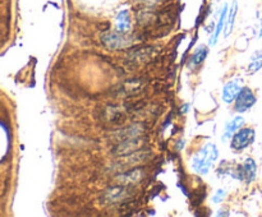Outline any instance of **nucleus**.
Segmentation results:
<instances>
[{
	"label": "nucleus",
	"mask_w": 262,
	"mask_h": 217,
	"mask_svg": "<svg viewBox=\"0 0 262 217\" xmlns=\"http://www.w3.org/2000/svg\"><path fill=\"white\" fill-rule=\"evenodd\" d=\"M256 133L252 128H243L239 129L234 135L232 137V142H230V148L235 152H241L248 146L252 144L255 142Z\"/></svg>",
	"instance_id": "7ed1b4c3"
},
{
	"label": "nucleus",
	"mask_w": 262,
	"mask_h": 217,
	"mask_svg": "<svg viewBox=\"0 0 262 217\" xmlns=\"http://www.w3.org/2000/svg\"><path fill=\"white\" fill-rule=\"evenodd\" d=\"M238 12V4L237 2H233V7L232 9L229 10V17H228V26H227V31H225V36H229L230 32L233 31V26H234V20H235V15H237Z\"/></svg>",
	"instance_id": "2eb2a0df"
},
{
	"label": "nucleus",
	"mask_w": 262,
	"mask_h": 217,
	"mask_svg": "<svg viewBox=\"0 0 262 217\" xmlns=\"http://www.w3.org/2000/svg\"><path fill=\"white\" fill-rule=\"evenodd\" d=\"M130 28V15L127 9L122 10L117 17V31L119 32H128Z\"/></svg>",
	"instance_id": "f8f14e48"
},
{
	"label": "nucleus",
	"mask_w": 262,
	"mask_h": 217,
	"mask_svg": "<svg viewBox=\"0 0 262 217\" xmlns=\"http://www.w3.org/2000/svg\"><path fill=\"white\" fill-rule=\"evenodd\" d=\"M256 104V96L252 92V89L245 87V88L241 89L239 94L235 99L234 104V110L238 112H245L247 110H250L253 105Z\"/></svg>",
	"instance_id": "423d86ee"
},
{
	"label": "nucleus",
	"mask_w": 262,
	"mask_h": 217,
	"mask_svg": "<svg viewBox=\"0 0 262 217\" xmlns=\"http://www.w3.org/2000/svg\"><path fill=\"white\" fill-rule=\"evenodd\" d=\"M206 55L207 49L205 47V46H201V47L197 49V50L194 51L193 56H192V63H193L194 65H200L201 63H204V60L206 59Z\"/></svg>",
	"instance_id": "dca6fc26"
},
{
	"label": "nucleus",
	"mask_w": 262,
	"mask_h": 217,
	"mask_svg": "<svg viewBox=\"0 0 262 217\" xmlns=\"http://www.w3.org/2000/svg\"><path fill=\"white\" fill-rule=\"evenodd\" d=\"M145 125L143 124H133L130 125V127L125 128L124 130H122V132L118 133V139H119V142H123V140H127V139H130V138H136V137H140V135H142V133L145 132Z\"/></svg>",
	"instance_id": "9d476101"
},
{
	"label": "nucleus",
	"mask_w": 262,
	"mask_h": 217,
	"mask_svg": "<svg viewBox=\"0 0 262 217\" xmlns=\"http://www.w3.org/2000/svg\"><path fill=\"white\" fill-rule=\"evenodd\" d=\"M217 156H219V151H217L216 144L207 143L202 150H200L194 155L193 160H192V167L196 173L201 174V175H206L210 168H211L212 163L216 161Z\"/></svg>",
	"instance_id": "f257e3e1"
},
{
	"label": "nucleus",
	"mask_w": 262,
	"mask_h": 217,
	"mask_svg": "<svg viewBox=\"0 0 262 217\" xmlns=\"http://www.w3.org/2000/svg\"><path fill=\"white\" fill-rule=\"evenodd\" d=\"M225 197H227V190H225V189H219V190L215 193L214 202L215 203H219V202H222Z\"/></svg>",
	"instance_id": "a211bd4d"
},
{
	"label": "nucleus",
	"mask_w": 262,
	"mask_h": 217,
	"mask_svg": "<svg viewBox=\"0 0 262 217\" xmlns=\"http://www.w3.org/2000/svg\"><path fill=\"white\" fill-rule=\"evenodd\" d=\"M101 41L106 47L109 49H123L132 45L135 38L133 36H127L125 32H107L101 36Z\"/></svg>",
	"instance_id": "f03ea898"
},
{
	"label": "nucleus",
	"mask_w": 262,
	"mask_h": 217,
	"mask_svg": "<svg viewBox=\"0 0 262 217\" xmlns=\"http://www.w3.org/2000/svg\"><path fill=\"white\" fill-rule=\"evenodd\" d=\"M245 124V119L242 116H237L229 122L225 127L224 130V134H223V140H227V139H232L233 135L239 130V128Z\"/></svg>",
	"instance_id": "9b49d317"
},
{
	"label": "nucleus",
	"mask_w": 262,
	"mask_h": 217,
	"mask_svg": "<svg viewBox=\"0 0 262 217\" xmlns=\"http://www.w3.org/2000/svg\"><path fill=\"white\" fill-rule=\"evenodd\" d=\"M260 20H261V23H260V36H262V15H261Z\"/></svg>",
	"instance_id": "aec40b11"
},
{
	"label": "nucleus",
	"mask_w": 262,
	"mask_h": 217,
	"mask_svg": "<svg viewBox=\"0 0 262 217\" xmlns=\"http://www.w3.org/2000/svg\"><path fill=\"white\" fill-rule=\"evenodd\" d=\"M256 173H257V166L252 158H247L243 163L242 168L239 170V179L246 180V183H252L256 178Z\"/></svg>",
	"instance_id": "6e6552de"
},
{
	"label": "nucleus",
	"mask_w": 262,
	"mask_h": 217,
	"mask_svg": "<svg viewBox=\"0 0 262 217\" xmlns=\"http://www.w3.org/2000/svg\"><path fill=\"white\" fill-rule=\"evenodd\" d=\"M130 194L132 193H130V190L128 189V186L118 184L117 186L106 189V190L102 193L100 199H101L102 203H115V202L125 201L128 197H130Z\"/></svg>",
	"instance_id": "20e7f679"
},
{
	"label": "nucleus",
	"mask_w": 262,
	"mask_h": 217,
	"mask_svg": "<svg viewBox=\"0 0 262 217\" xmlns=\"http://www.w3.org/2000/svg\"><path fill=\"white\" fill-rule=\"evenodd\" d=\"M241 89H242V87H241L239 82L238 81L228 82L224 86V88H223V100H224L227 104H232V102L237 99L238 94H239Z\"/></svg>",
	"instance_id": "1a4fd4ad"
},
{
	"label": "nucleus",
	"mask_w": 262,
	"mask_h": 217,
	"mask_svg": "<svg viewBox=\"0 0 262 217\" xmlns=\"http://www.w3.org/2000/svg\"><path fill=\"white\" fill-rule=\"evenodd\" d=\"M262 68V50L257 51L251 59V63L248 65V73H256Z\"/></svg>",
	"instance_id": "4468645a"
},
{
	"label": "nucleus",
	"mask_w": 262,
	"mask_h": 217,
	"mask_svg": "<svg viewBox=\"0 0 262 217\" xmlns=\"http://www.w3.org/2000/svg\"><path fill=\"white\" fill-rule=\"evenodd\" d=\"M145 176H146V173L143 168L141 167L130 168V170L118 175L117 178H115V183L120 184V185L132 186V185H136V184H138L140 181H142Z\"/></svg>",
	"instance_id": "39448f33"
},
{
	"label": "nucleus",
	"mask_w": 262,
	"mask_h": 217,
	"mask_svg": "<svg viewBox=\"0 0 262 217\" xmlns=\"http://www.w3.org/2000/svg\"><path fill=\"white\" fill-rule=\"evenodd\" d=\"M141 2L146 3V4H150V5H154V4H158V3H160L161 0H141Z\"/></svg>",
	"instance_id": "6ab92c4d"
},
{
	"label": "nucleus",
	"mask_w": 262,
	"mask_h": 217,
	"mask_svg": "<svg viewBox=\"0 0 262 217\" xmlns=\"http://www.w3.org/2000/svg\"><path fill=\"white\" fill-rule=\"evenodd\" d=\"M154 19H156V15L152 12H148V10H142L138 14V22L142 23V25H150V23H152Z\"/></svg>",
	"instance_id": "f3484780"
},
{
	"label": "nucleus",
	"mask_w": 262,
	"mask_h": 217,
	"mask_svg": "<svg viewBox=\"0 0 262 217\" xmlns=\"http://www.w3.org/2000/svg\"><path fill=\"white\" fill-rule=\"evenodd\" d=\"M228 5H224V9H223L222 14H220V19H219V23H217L216 26V30H215V33L212 35L211 40H210V45H214V43H216L217 41V37L220 36V33H222L223 28H224V25H225V20H227L228 18Z\"/></svg>",
	"instance_id": "ddd939ff"
},
{
	"label": "nucleus",
	"mask_w": 262,
	"mask_h": 217,
	"mask_svg": "<svg viewBox=\"0 0 262 217\" xmlns=\"http://www.w3.org/2000/svg\"><path fill=\"white\" fill-rule=\"evenodd\" d=\"M143 144H145V138H143L142 135H140V137H136V138H130V139L120 142L119 144L117 146V148H115L114 153L115 155L127 156V155H129V153L141 151V148L143 147Z\"/></svg>",
	"instance_id": "0eeeda50"
}]
</instances>
